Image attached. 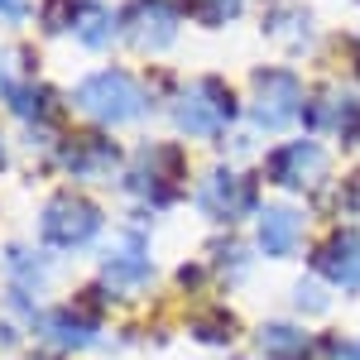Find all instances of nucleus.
<instances>
[{"label":"nucleus","mask_w":360,"mask_h":360,"mask_svg":"<svg viewBox=\"0 0 360 360\" xmlns=\"http://www.w3.org/2000/svg\"><path fill=\"white\" fill-rule=\"evenodd\" d=\"M77 106L86 115H96V120H106V125H125V120L144 115V91H139V82L130 72L106 68V72H91L77 86Z\"/></svg>","instance_id":"f257e3e1"},{"label":"nucleus","mask_w":360,"mask_h":360,"mask_svg":"<svg viewBox=\"0 0 360 360\" xmlns=\"http://www.w3.org/2000/svg\"><path fill=\"white\" fill-rule=\"evenodd\" d=\"M96 231H101V212L86 197H72V193H58L39 217V236L53 250H82L96 240Z\"/></svg>","instance_id":"f03ea898"},{"label":"nucleus","mask_w":360,"mask_h":360,"mask_svg":"<svg viewBox=\"0 0 360 360\" xmlns=\"http://www.w3.org/2000/svg\"><path fill=\"white\" fill-rule=\"evenodd\" d=\"M236 115V101H231V91H226L217 77H202L183 91V101H178V130H188V135H221L226 120Z\"/></svg>","instance_id":"7ed1b4c3"},{"label":"nucleus","mask_w":360,"mask_h":360,"mask_svg":"<svg viewBox=\"0 0 360 360\" xmlns=\"http://www.w3.org/2000/svg\"><path fill=\"white\" fill-rule=\"evenodd\" d=\"M255 125L259 130H283V125H293L298 111H303V86L293 72H283V68H269V72H259L255 77Z\"/></svg>","instance_id":"20e7f679"},{"label":"nucleus","mask_w":360,"mask_h":360,"mask_svg":"<svg viewBox=\"0 0 360 360\" xmlns=\"http://www.w3.org/2000/svg\"><path fill=\"white\" fill-rule=\"evenodd\" d=\"M197 207L212 217V221H240L259 207V193H255V178L245 173H231V168H217L212 178H202L197 188Z\"/></svg>","instance_id":"39448f33"},{"label":"nucleus","mask_w":360,"mask_h":360,"mask_svg":"<svg viewBox=\"0 0 360 360\" xmlns=\"http://www.w3.org/2000/svg\"><path fill=\"white\" fill-rule=\"evenodd\" d=\"M264 178L278 183V188H312L317 178H327V154H322V144H312V139H288V144H278L274 154L264 159Z\"/></svg>","instance_id":"423d86ee"},{"label":"nucleus","mask_w":360,"mask_h":360,"mask_svg":"<svg viewBox=\"0 0 360 360\" xmlns=\"http://www.w3.org/2000/svg\"><path fill=\"white\" fill-rule=\"evenodd\" d=\"M120 25H125V39H130L135 49L159 53V49H168V44L178 39V10H173L168 0H135Z\"/></svg>","instance_id":"0eeeda50"},{"label":"nucleus","mask_w":360,"mask_h":360,"mask_svg":"<svg viewBox=\"0 0 360 360\" xmlns=\"http://www.w3.org/2000/svg\"><path fill=\"white\" fill-rule=\"evenodd\" d=\"M312 264H317V274H322V278H332L336 288L356 293V288H360V236H356V231L332 236L327 245L312 255Z\"/></svg>","instance_id":"6e6552de"},{"label":"nucleus","mask_w":360,"mask_h":360,"mask_svg":"<svg viewBox=\"0 0 360 360\" xmlns=\"http://www.w3.org/2000/svg\"><path fill=\"white\" fill-rule=\"evenodd\" d=\"M149 274H154V264H149V255H144V240H139L135 231H125L120 245H115V255L106 259V288L120 293V298H130Z\"/></svg>","instance_id":"1a4fd4ad"},{"label":"nucleus","mask_w":360,"mask_h":360,"mask_svg":"<svg viewBox=\"0 0 360 360\" xmlns=\"http://www.w3.org/2000/svg\"><path fill=\"white\" fill-rule=\"evenodd\" d=\"M115 164H120V149L101 135H77L63 144V168L72 178H111Z\"/></svg>","instance_id":"9d476101"},{"label":"nucleus","mask_w":360,"mask_h":360,"mask_svg":"<svg viewBox=\"0 0 360 360\" xmlns=\"http://www.w3.org/2000/svg\"><path fill=\"white\" fill-rule=\"evenodd\" d=\"M96 322L91 317H82V312H72V307H53V312H44L39 317V336L44 341H53V346H63V351H86L91 341H96Z\"/></svg>","instance_id":"9b49d317"},{"label":"nucleus","mask_w":360,"mask_h":360,"mask_svg":"<svg viewBox=\"0 0 360 360\" xmlns=\"http://www.w3.org/2000/svg\"><path fill=\"white\" fill-rule=\"evenodd\" d=\"M298 245V212L293 207H264L259 212V250L269 259H288Z\"/></svg>","instance_id":"f8f14e48"},{"label":"nucleus","mask_w":360,"mask_h":360,"mask_svg":"<svg viewBox=\"0 0 360 360\" xmlns=\"http://www.w3.org/2000/svg\"><path fill=\"white\" fill-rule=\"evenodd\" d=\"M259 351H264V360H307L312 336L288 322H269V327H259Z\"/></svg>","instance_id":"ddd939ff"},{"label":"nucleus","mask_w":360,"mask_h":360,"mask_svg":"<svg viewBox=\"0 0 360 360\" xmlns=\"http://www.w3.org/2000/svg\"><path fill=\"white\" fill-rule=\"evenodd\" d=\"M307 125H317V130H341V135H356V125H360V101H351V96H322V101H312Z\"/></svg>","instance_id":"4468645a"},{"label":"nucleus","mask_w":360,"mask_h":360,"mask_svg":"<svg viewBox=\"0 0 360 360\" xmlns=\"http://www.w3.org/2000/svg\"><path fill=\"white\" fill-rule=\"evenodd\" d=\"M72 34L82 39L86 49H106L115 34V20L106 5H96V0H82V10H77V25H72Z\"/></svg>","instance_id":"2eb2a0df"},{"label":"nucleus","mask_w":360,"mask_h":360,"mask_svg":"<svg viewBox=\"0 0 360 360\" xmlns=\"http://www.w3.org/2000/svg\"><path fill=\"white\" fill-rule=\"evenodd\" d=\"M49 86H10V111L15 115H25V120H39V115H49Z\"/></svg>","instance_id":"dca6fc26"},{"label":"nucleus","mask_w":360,"mask_h":360,"mask_svg":"<svg viewBox=\"0 0 360 360\" xmlns=\"http://www.w3.org/2000/svg\"><path fill=\"white\" fill-rule=\"evenodd\" d=\"M188 10H193L202 25H226V20L240 15V0H188Z\"/></svg>","instance_id":"f3484780"},{"label":"nucleus","mask_w":360,"mask_h":360,"mask_svg":"<svg viewBox=\"0 0 360 360\" xmlns=\"http://www.w3.org/2000/svg\"><path fill=\"white\" fill-rule=\"evenodd\" d=\"M77 10H82V0H44V29H49V34L72 29L77 25Z\"/></svg>","instance_id":"a211bd4d"},{"label":"nucleus","mask_w":360,"mask_h":360,"mask_svg":"<svg viewBox=\"0 0 360 360\" xmlns=\"http://www.w3.org/2000/svg\"><path fill=\"white\" fill-rule=\"evenodd\" d=\"M25 255L29 250H5V269L20 274L29 288H34V283H44V264H39V259H25Z\"/></svg>","instance_id":"6ab92c4d"},{"label":"nucleus","mask_w":360,"mask_h":360,"mask_svg":"<svg viewBox=\"0 0 360 360\" xmlns=\"http://www.w3.org/2000/svg\"><path fill=\"white\" fill-rule=\"evenodd\" d=\"M298 307H307V312H327V298L317 293V283H298Z\"/></svg>","instance_id":"aec40b11"},{"label":"nucleus","mask_w":360,"mask_h":360,"mask_svg":"<svg viewBox=\"0 0 360 360\" xmlns=\"http://www.w3.org/2000/svg\"><path fill=\"white\" fill-rule=\"evenodd\" d=\"M197 336L202 341H231V317L226 322H197Z\"/></svg>","instance_id":"412c9836"},{"label":"nucleus","mask_w":360,"mask_h":360,"mask_svg":"<svg viewBox=\"0 0 360 360\" xmlns=\"http://www.w3.org/2000/svg\"><path fill=\"white\" fill-rule=\"evenodd\" d=\"M25 15H29L25 0H0V20H5V25H20Z\"/></svg>","instance_id":"4be33fe9"},{"label":"nucleus","mask_w":360,"mask_h":360,"mask_svg":"<svg viewBox=\"0 0 360 360\" xmlns=\"http://www.w3.org/2000/svg\"><path fill=\"white\" fill-rule=\"evenodd\" d=\"M332 360H360L356 341H332Z\"/></svg>","instance_id":"5701e85b"},{"label":"nucleus","mask_w":360,"mask_h":360,"mask_svg":"<svg viewBox=\"0 0 360 360\" xmlns=\"http://www.w3.org/2000/svg\"><path fill=\"white\" fill-rule=\"evenodd\" d=\"M0 91H10V86H5V58H0Z\"/></svg>","instance_id":"b1692460"},{"label":"nucleus","mask_w":360,"mask_h":360,"mask_svg":"<svg viewBox=\"0 0 360 360\" xmlns=\"http://www.w3.org/2000/svg\"><path fill=\"white\" fill-rule=\"evenodd\" d=\"M0 168H5V139H0Z\"/></svg>","instance_id":"393cba45"}]
</instances>
